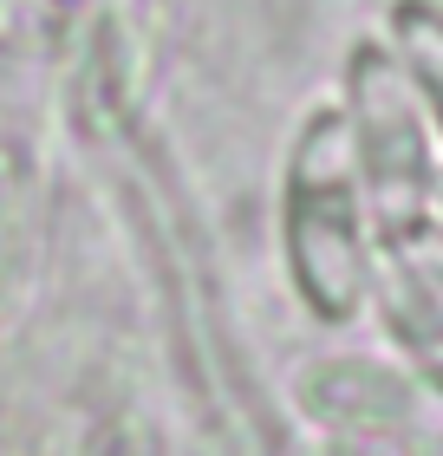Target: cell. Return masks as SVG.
I'll return each mask as SVG.
<instances>
[{
  "instance_id": "obj_1",
  "label": "cell",
  "mask_w": 443,
  "mask_h": 456,
  "mask_svg": "<svg viewBox=\"0 0 443 456\" xmlns=\"http://www.w3.org/2000/svg\"><path fill=\"white\" fill-rule=\"evenodd\" d=\"M281 261L300 306L326 326H346L372 300L378 228L365 209L346 118L332 98H320L293 124L287 157H281Z\"/></svg>"
},
{
  "instance_id": "obj_2",
  "label": "cell",
  "mask_w": 443,
  "mask_h": 456,
  "mask_svg": "<svg viewBox=\"0 0 443 456\" xmlns=\"http://www.w3.org/2000/svg\"><path fill=\"white\" fill-rule=\"evenodd\" d=\"M332 105L346 118L378 248H398V241L424 235L431 222H443V143L378 33L352 39Z\"/></svg>"
},
{
  "instance_id": "obj_3",
  "label": "cell",
  "mask_w": 443,
  "mask_h": 456,
  "mask_svg": "<svg viewBox=\"0 0 443 456\" xmlns=\"http://www.w3.org/2000/svg\"><path fill=\"white\" fill-rule=\"evenodd\" d=\"M378 39L391 46L398 72L411 78L417 105H424L431 131L443 143V0H385Z\"/></svg>"
}]
</instances>
